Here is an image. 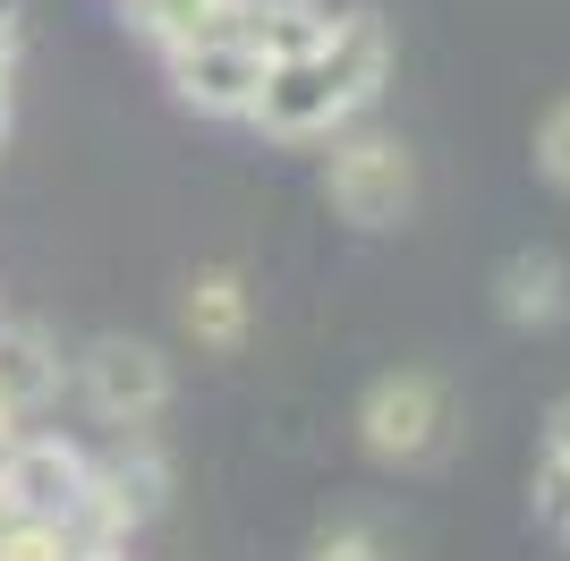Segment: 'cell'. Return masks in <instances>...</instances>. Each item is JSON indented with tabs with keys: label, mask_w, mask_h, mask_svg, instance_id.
Returning <instances> with one entry per match:
<instances>
[{
	"label": "cell",
	"mask_w": 570,
	"mask_h": 561,
	"mask_svg": "<svg viewBox=\"0 0 570 561\" xmlns=\"http://www.w3.org/2000/svg\"><path fill=\"white\" fill-rule=\"evenodd\" d=\"M9 128H18V102H9V86H0V154H9Z\"/></svg>",
	"instance_id": "18"
},
{
	"label": "cell",
	"mask_w": 570,
	"mask_h": 561,
	"mask_svg": "<svg viewBox=\"0 0 570 561\" xmlns=\"http://www.w3.org/2000/svg\"><path fill=\"white\" fill-rule=\"evenodd\" d=\"M324 205L350 230H392L417 205V163L392 137H375V128H341L333 163H324Z\"/></svg>",
	"instance_id": "2"
},
{
	"label": "cell",
	"mask_w": 570,
	"mask_h": 561,
	"mask_svg": "<svg viewBox=\"0 0 570 561\" xmlns=\"http://www.w3.org/2000/svg\"><path fill=\"white\" fill-rule=\"evenodd\" d=\"M69 383L102 425H119V434H137V425H154L170 409V357L154 350V341H137V332H102L95 350L77 357Z\"/></svg>",
	"instance_id": "4"
},
{
	"label": "cell",
	"mask_w": 570,
	"mask_h": 561,
	"mask_svg": "<svg viewBox=\"0 0 570 561\" xmlns=\"http://www.w3.org/2000/svg\"><path fill=\"white\" fill-rule=\"evenodd\" d=\"M163 69H170V94H179L188 111H205V119H247L256 94H264V60L238 43V35L179 43V51H163Z\"/></svg>",
	"instance_id": "6"
},
{
	"label": "cell",
	"mask_w": 570,
	"mask_h": 561,
	"mask_svg": "<svg viewBox=\"0 0 570 561\" xmlns=\"http://www.w3.org/2000/svg\"><path fill=\"white\" fill-rule=\"evenodd\" d=\"M333 18L341 9H324V0H238L230 35L256 51L264 69H289V60H307V51L333 43Z\"/></svg>",
	"instance_id": "8"
},
{
	"label": "cell",
	"mask_w": 570,
	"mask_h": 561,
	"mask_svg": "<svg viewBox=\"0 0 570 561\" xmlns=\"http://www.w3.org/2000/svg\"><path fill=\"white\" fill-rule=\"evenodd\" d=\"M179 324H188V341H205V350H238V341H247V280L238 273H196L188 298H179Z\"/></svg>",
	"instance_id": "11"
},
{
	"label": "cell",
	"mask_w": 570,
	"mask_h": 561,
	"mask_svg": "<svg viewBox=\"0 0 570 561\" xmlns=\"http://www.w3.org/2000/svg\"><path fill=\"white\" fill-rule=\"evenodd\" d=\"M95 502V451H77L69 434H18L9 460H0V511L18 519H43L69 537Z\"/></svg>",
	"instance_id": "3"
},
{
	"label": "cell",
	"mask_w": 570,
	"mask_h": 561,
	"mask_svg": "<svg viewBox=\"0 0 570 561\" xmlns=\"http://www.w3.org/2000/svg\"><path fill=\"white\" fill-rule=\"evenodd\" d=\"M537 170H546L553 187H570V102H553L546 128H537Z\"/></svg>",
	"instance_id": "12"
},
{
	"label": "cell",
	"mask_w": 570,
	"mask_h": 561,
	"mask_svg": "<svg viewBox=\"0 0 570 561\" xmlns=\"http://www.w3.org/2000/svg\"><path fill=\"white\" fill-rule=\"evenodd\" d=\"M546 485H570V400L546 417Z\"/></svg>",
	"instance_id": "13"
},
{
	"label": "cell",
	"mask_w": 570,
	"mask_h": 561,
	"mask_svg": "<svg viewBox=\"0 0 570 561\" xmlns=\"http://www.w3.org/2000/svg\"><path fill=\"white\" fill-rule=\"evenodd\" d=\"M443 434H452V400H443V383L417 374V366L375 374L366 400H357V443H366V460H383V468L426 460Z\"/></svg>",
	"instance_id": "5"
},
{
	"label": "cell",
	"mask_w": 570,
	"mask_h": 561,
	"mask_svg": "<svg viewBox=\"0 0 570 561\" xmlns=\"http://www.w3.org/2000/svg\"><path fill=\"white\" fill-rule=\"evenodd\" d=\"M315 561H383V544L366 528H333V537L315 544Z\"/></svg>",
	"instance_id": "14"
},
{
	"label": "cell",
	"mask_w": 570,
	"mask_h": 561,
	"mask_svg": "<svg viewBox=\"0 0 570 561\" xmlns=\"http://www.w3.org/2000/svg\"><path fill=\"white\" fill-rule=\"evenodd\" d=\"M494 315L511 332H546L570 315V264L546 256V247H528V256H511L494 273Z\"/></svg>",
	"instance_id": "9"
},
{
	"label": "cell",
	"mask_w": 570,
	"mask_h": 561,
	"mask_svg": "<svg viewBox=\"0 0 570 561\" xmlns=\"http://www.w3.org/2000/svg\"><path fill=\"white\" fill-rule=\"evenodd\" d=\"M392 77V26L375 9H341L333 18V43L289 60V69H264V94H256V128L273 145H315V137H341L366 102L383 94Z\"/></svg>",
	"instance_id": "1"
},
{
	"label": "cell",
	"mask_w": 570,
	"mask_h": 561,
	"mask_svg": "<svg viewBox=\"0 0 570 561\" xmlns=\"http://www.w3.org/2000/svg\"><path fill=\"white\" fill-rule=\"evenodd\" d=\"M60 383H69V357L43 324H0V417L35 425L60 400Z\"/></svg>",
	"instance_id": "7"
},
{
	"label": "cell",
	"mask_w": 570,
	"mask_h": 561,
	"mask_svg": "<svg viewBox=\"0 0 570 561\" xmlns=\"http://www.w3.org/2000/svg\"><path fill=\"white\" fill-rule=\"evenodd\" d=\"M60 561H128V553H119V544H69Z\"/></svg>",
	"instance_id": "17"
},
{
	"label": "cell",
	"mask_w": 570,
	"mask_h": 561,
	"mask_svg": "<svg viewBox=\"0 0 570 561\" xmlns=\"http://www.w3.org/2000/svg\"><path fill=\"white\" fill-rule=\"evenodd\" d=\"M119 18L154 51H179V43H205V35H230L238 0H119Z\"/></svg>",
	"instance_id": "10"
},
{
	"label": "cell",
	"mask_w": 570,
	"mask_h": 561,
	"mask_svg": "<svg viewBox=\"0 0 570 561\" xmlns=\"http://www.w3.org/2000/svg\"><path fill=\"white\" fill-rule=\"evenodd\" d=\"M18 51H26V0H0V86L18 69Z\"/></svg>",
	"instance_id": "15"
},
{
	"label": "cell",
	"mask_w": 570,
	"mask_h": 561,
	"mask_svg": "<svg viewBox=\"0 0 570 561\" xmlns=\"http://www.w3.org/2000/svg\"><path fill=\"white\" fill-rule=\"evenodd\" d=\"M537 493H546V519H553V528L570 537V485H537Z\"/></svg>",
	"instance_id": "16"
}]
</instances>
